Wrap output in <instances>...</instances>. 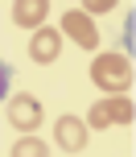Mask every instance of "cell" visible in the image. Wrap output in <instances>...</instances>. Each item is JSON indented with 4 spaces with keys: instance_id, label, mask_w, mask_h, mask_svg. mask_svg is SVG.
I'll use <instances>...</instances> for the list:
<instances>
[{
    "instance_id": "1",
    "label": "cell",
    "mask_w": 136,
    "mask_h": 157,
    "mask_svg": "<svg viewBox=\"0 0 136 157\" xmlns=\"http://www.w3.org/2000/svg\"><path fill=\"white\" fill-rule=\"evenodd\" d=\"M91 83L99 91H112V95H124L132 87V58L124 54H99L91 62Z\"/></svg>"
},
{
    "instance_id": "2",
    "label": "cell",
    "mask_w": 136,
    "mask_h": 157,
    "mask_svg": "<svg viewBox=\"0 0 136 157\" xmlns=\"http://www.w3.org/2000/svg\"><path fill=\"white\" fill-rule=\"evenodd\" d=\"M41 99H33V95H13L8 99V124L17 128V132H37V124H41Z\"/></svg>"
},
{
    "instance_id": "3",
    "label": "cell",
    "mask_w": 136,
    "mask_h": 157,
    "mask_svg": "<svg viewBox=\"0 0 136 157\" xmlns=\"http://www.w3.org/2000/svg\"><path fill=\"white\" fill-rule=\"evenodd\" d=\"M62 33L74 41V46H83V50H95L99 46V29H95V21H91L83 8H66V13H62Z\"/></svg>"
},
{
    "instance_id": "4",
    "label": "cell",
    "mask_w": 136,
    "mask_h": 157,
    "mask_svg": "<svg viewBox=\"0 0 136 157\" xmlns=\"http://www.w3.org/2000/svg\"><path fill=\"white\" fill-rule=\"evenodd\" d=\"M87 136H91V128L79 116H58L54 120V145L62 153H83L87 149Z\"/></svg>"
},
{
    "instance_id": "5",
    "label": "cell",
    "mask_w": 136,
    "mask_h": 157,
    "mask_svg": "<svg viewBox=\"0 0 136 157\" xmlns=\"http://www.w3.org/2000/svg\"><path fill=\"white\" fill-rule=\"evenodd\" d=\"M29 58H33L37 66L58 62V58H62V33L50 29V25H41V29L33 33V41H29Z\"/></svg>"
},
{
    "instance_id": "6",
    "label": "cell",
    "mask_w": 136,
    "mask_h": 157,
    "mask_svg": "<svg viewBox=\"0 0 136 157\" xmlns=\"http://www.w3.org/2000/svg\"><path fill=\"white\" fill-rule=\"evenodd\" d=\"M46 13H50L46 0H17V4H13V25H21V29H33V33H37L41 25H46Z\"/></svg>"
},
{
    "instance_id": "7",
    "label": "cell",
    "mask_w": 136,
    "mask_h": 157,
    "mask_svg": "<svg viewBox=\"0 0 136 157\" xmlns=\"http://www.w3.org/2000/svg\"><path fill=\"white\" fill-rule=\"evenodd\" d=\"M13 157H50V145L29 132V136H21V141L13 145Z\"/></svg>"
},
{
    "instance_id": "8",
    "label": "cell",
    "mask_w": 136,
    "mask_h": 157,
    "mask_svg": "<svg viewBox=\"0 0 136 157\" xmlns=\"http://www.w3.org/2000/svg\"><path fill=\"white\" fill-rule=\"evenodd\" d=\"M107 112H112V124H132V116H136L128 95H112V99H107Z\"/></svg>"
},
{
    "instance_id": "9",
    "label": "cell",
    "mask_w": 136,
    "mask_h": 157,
    "mask_svg": "<svg viewBox=\"0 0 136 157\" xmlns=\"http://www.w3.org/2000/svg\"><path fill=\"white\" fill-rule=\"evenodd\" d=\"M87 128H112V112H107V99H99V103H91V112H87V120H83Z\"/></svg>"
},
{
    "instance_id": "10",
    "label": "cell",
    "mask_w": 136,
    "mask_h": 157,
    "mask_svg": "<svg viewBox=\"0 0 136 157\" xmlns=\"http://www.w3.org/2000/svg\"><path fill=\"white\" fill-rule=\"evenodd\" d=\"M8 83H13V66H8L4 58H0V103L8 99Z\"/></svg>"
},
{
    "instance_id": "11",
    "label": "cell",
    "mask_w": 136,
    "mask_h": 157,
    "mask_svg": "<svg viewBox=\"0 0 136 157\" xmlns=\"http://www.w3.org/2000/svg\"><path fill=\"white\" fill-rule=\"evenodd\" d=\"M107 8H112V0H87V4H83V13L95 21V13H107Z\"/></svg>"
}]
</instances>
